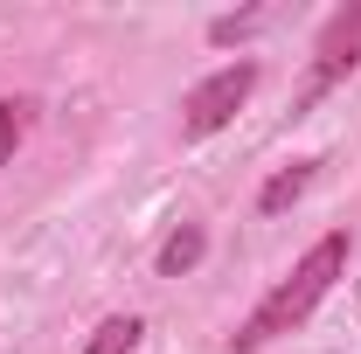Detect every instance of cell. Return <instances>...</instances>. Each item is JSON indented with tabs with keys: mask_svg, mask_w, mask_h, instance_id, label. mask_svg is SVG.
Segmentation results:
<instances>
[{
	"mask_svg": "<svg viewBox=\"0 0 361 354\" xmlns=\"http://www.w3.org/2000/svg\"><path fill=\"white\" fill-rule=\"evenodd\" d=\"M348 271V229H326L313 250L292 264V278H278L264 299H257V312L229 334V348L236 354H257V348H271L278 334H292V326H306L313 319V306L334 292V278Z\"/></svg>",
	"mask_w": 361,
	"mask_h": 354,
	"instance_id": "cell-1",
	"label": "cell"
},
{
	"mask_svg": "<svg viewBox=\"0 0 361 354\" xmlns=\"http://www.w3.org/2000/svg\"><path fill=\"white\" fill-rule=\"evenodd\" d=\"M250 90H257V63H229V70H216V77H202V84L180 97V133L188 139L223 133L229 118L250 104Z\"/></svg>",
	"mask_w": 361,
	"mask_h": 354,
	"instance_id": "cell-2",
	"label": "cell"
},
{
	"mask_svg": "<svg viewBox=\"0 0 361 354\" xmlns=\"http://www.w3.org/2000/svg\"><path fill=\"white\" fill-rule=\"evenodd\" d=\"M361 63V7H341L326 28H319V49H313V70H306V84H299V111L319 104L326 90L341 84L348 70Z\"/></svg>",
	"mask_w": 361,
	"mask_h": 354,
	"instance_id": "cell-3",
	"label": "cell"
},
{
	"mask_svg": "<svg viewBox=\"0 0 361 354\" xmlns=\"http://www.w3.org/2000/svg\"><path fill=\"white\" fill-rule=\"evenodd\" d=\"M306 188H313V160H299V167L271 174V181H264V195H257V209H264V216H285V209H292Z\"/></svg>",
	"mask_w": 361,
	"mask_h": 354,
	"instance_id": "cell-4",
	"label": "cell"
},
{
	"mask_svg": "<svg viewBox=\"0 0 361 354\" xmlns=\"http://www.w3.org/2000/svg\"><path fill=\"white\" fill-rule=\"evenodd\" d=\"M202 250H209V236L188 222V229H174L167 243H160V278H188V271L202 264Z\"/></svg>",
	"mask_w": 361,
	"mask_h": 354,
	"instance_id": "cell-5",
	"label": "cell"
},
{
	"mask_svg": "<svg viewBox=\"0 0 361 354\" xmlns=\"http://www.w3.org/2000/svg\"><path fill=\"white\" fill-rule=\"evenodd\" d=\"M139 334H146V326H139L133 312H111V319L90 334V348H84V354H133V348H139Z\"/></svg>",
	"mask_w": 361,
	"mask_h": 354,
	"instance_id": "cell-6",
	"label": "cell"
},
{
	"mask_svg": "<svg viewBox=\"0 0 361 354\" xmlns=\"http://www.w3.org/2000/svg\"><path fill=\"white\" fill-rule=\"evenodd\" d=\"M28 139V104L21 97H0V167H14V146Z\"/></svg>",
	"mask_w": 361,
	"mask_h": 354,
	"instance_id": "cell-7",
	"label": "cell"
},
{
	"mask_svg": "<svg viewBox=\"0 0 361 354\" xmlns=\"http://www.w3.org/2000/svg\"><path fill=\"white\" fill-rule=\"evenodd\" d=\"M257 21L264 14H223V21H209V42L229 49V42H243V35H257Z\"/></svg>",
	"mask_w": 361,
	"mask_h": 354,
	"instance_id": "cell-8",
	"label": "cell"
}]
</instances>
